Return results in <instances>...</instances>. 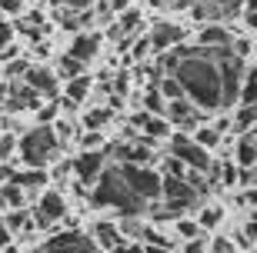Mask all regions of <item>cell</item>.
<instances>
[{"instance_id": "5b68a950", "label": "cell", "mask_w": 257, "mask_h": 253, "mask_svg": "<svg viewBox=\"0 0 257 253\" xmlns=\"http://www.w3.org/2000/svg\"><path fill=\"white\" fill-rule=\"evenodd\" d=\"M120 173H124L127 187L144 200V203H154V200L161 197V173L151 167H131V163H120Z\"/></svg>"}, {"instance_id": "484cf974", "label": "cell", "mask_w": 257, "mask_h": 253, "mask_svg": "<svg viewBox=\"0 0 257 253\" xmlns=\"http://www.w3.org/2000/svg\"><path fill=\"white\" fill-rule=\"evenodd\" d=\"M141 24H144V17H141V10H124V14H120V20H117V27H120V34H137V30H141Z\"/></svg>"}, {"instance_id": "6da1fadb", "label": "cell", "mask_w": 257, "mask_h": 253, "mask_svg": "<svg viewBox=\"0 0 257 253\" xmlns=\"http://www.w3.org/2000/svg\"><path fill=\"white\" fill-rule=\"evenodd\" d=\"M177 84L184 87V97L204 110H220L224 107V84H220V67L214 64V57L200 47H191V54L184 57L177 70Z\"/></svg>"}, {"instance_id": "f907efd6", "label": "cell", "mask_w": 257, "mask_h": 253, "mask_svg": "<svg viewBox=\"0 0 257 253\" xmlns=\"http://www.w3.org/2000/svg\"><path fill=\"white\" fill-rule=\"evenodd\" d=\"M244 20H247L250 30H257V14H250V10H247V17H244Z\"/></svg>"}, {"instance_id": "b9f144b4", "label": "cell", "mask_w": 257, "mask_h": 253, "mask_svg": "<svg viewBox=\"0 0 257 253\" xmlns=\"http://www.w3.org/2000/svg\"><path fill=\"white\" fill-rule=\"evenodd\" d=\"M110 253H144V243H131V240H127V243L114 246V250H110Z\"/></svg>"}, {"instance_id": "8fae6325", "label": "cell", "mask_w": 257, "mask_h": 253, "mask_svg": "<svg viewBox=\"0 0 257 253\" xmlns=\"http://www.w3.org/2000/svg\"><path fill=\"white\" fill-rule=\"evenodd\" d=\"M24 84L34 90L37 97H57V74L54 70H47V67H27V74H24Z\"/></svg>"}, {"instance_id": "74e56055", "label": "cell", "mask_w": 257, "mask_h": 253, "mask_svg": "<svg viewBox=\"0 0 257 253\" xmlns=\"http://www.w3.org/2000/svg\"><path fill=\"white\" fill-rule=\"evenodd\" d=\"M57 10H90L97 0H50Z\"/></svg>"}, {"instance_id": "c3c4849f", "label": "cell", "mask_w": 257, "mask_h": 253, "mask_svg": "<svg viewBox=\"0 0 257 253\" xmlns=\"http://www.w3.org/2000/svg\"><path fill=\"white\" fill-rule=\"evenodd\" d=\"M244 236H247V243H250V240L257 243V220H250V223H247V230H244Z\"/></svg>"}, {"instance_id": "7bdbcfd3", "label": "cell", "mask_w": 257, "mask_h": 253, "mask_svg": "<svg viewBox=\"0 0 257 253\" xmlns=\"http://www.w3.org/2000/svg\"><path fill=\"white\" fill-rule=\"evenodd\" d=\"M207 253H237V250H234V246H230L227 240H214V243H210V250H207Z\"/></svg>"}, {"instance_id": "9c48e42d", "label": "cell", "mask_w": 257, "mask_h": 253, "mask_svg": "<svg viewBox=\"0 0 257 253\" xmlns=\"http://www.w3.org/2000/svg\"><path fill=\"white\" fill-rule=\"evenodd\" d=\"M64 216H67V200L60 197L57 190H44L30 220H34V226H54V223H60Z\"/></svg>"}, {"instance_id": "9f6ffc18", "label": "cell", "mask_w": 257, "mask_h": 253, "mask_svg": "<svg viewBox=\"0 0 257 253\" xmlns=\"http://www.w3.org/2000/svg\"><path fill=\"white\" fill-rule=\"evenodd\" d=\"M97 4H110V0H97Z\"/></svg>"}, {"instance_id": "ee69618b", "label": "cell", "mask_w": 257, "mask_h": 253, "mask_svg": "<svg viewBox=\"0 0 257 253\" xmlns=\"http://www.w3.org/2000/svg\"><path fill=\"white\" fill-rule=\"evenodd\" d=\"M254 180H257V173H254V170H240V173H237V183H240V187H250Z\"/></svg>"}, {"instance_id": "836d02e7", "label": "cell", "mask_w": 257, "mask_h": 253, "mask_svg": "<svg viewBox=\"0 0 257 253\" xmlns=\"http://www.w3.org/2000/svg\"><path fill=\"white\" fill-rule=\"evenodd\" d=\"M177 233L191 243V240H197L200 236V226H197V220H187V216H177Z\"/></svg>"}, {"instance_id": "f1b7e54d", "label": "cell", "mask_w": 257, "mask_h": 253, "mask_svg": "<svg viewBox=\"0 0 257 253\" xmlns=\"http://www.w3.org/2000/svg\"><path fill=\"white\" fill-rule=\"evenodd\" d=\"M57 117H60V103H44V107L34 110L37 127H50V123H57Z\"/></svg>"}, {"instance_id": "1f68e13d", "label": "cell", "mask_w": 257, "mask_h": 253, "mask_svg": "<svg viewBox=\"0 0 257 253\" xmlns=\"http://www.w3.org/2000/svg\"><path fill=\"white\" fill-rule=\"evenodd\" d=\"M100 147H104V133L87 130L84 137H80V153H100Z\"/></svg>"}, {"instance_id": "6f0895ef", "label": "cell", "mask_w": 257, "mask_h": 253, "mask_svg": "<svg viewBox=\"0 0 257 253\" xmlns=\"http://www.w3.org/2000/svg\"><path fill=\"white\" fill-rule=\"evenodd\" d=\"M0 133H4V130H0Z\"/></svg>"}, {"instance_id": "9a60e30c", "label": "cell", "mask_w": 257, "mask_h": 253, "mask_svg": "<svg viewBox=\"0 0 257 253\" xmlns=\"http://www.w3.org/2000/svg\"><path fill=\"white\" fill-rule=\"evenodd\" d=\"M234 44V34L227 27H220V24H207V27H200L197 34V47L200 50H220V47H230Z\"/></svg>"}, {"instance_id": "ac0fdd59", "label": "cell", "mask_w": 257, "mask_h": 253, "mask_svg": "<svg viewBox=\"0 0 257 253\" xmlns=\"http://www.w3.org/2000/svg\"><path fill=\"white\" fill-rule=\"evenodd\" d=\"M47 180H50L47 170H24V173H14V177H10V183H14V187H20L24 193H30V190L37 193V190L47 187Z\"/></svg>"}, {"instance_id": "d590c367", "label": "cell", "mask_w": 257, "mask_h": 253, "mask_svg": "<svg viewBox=\"0 0 257 253\" xmlns=\"http://www.w3.org/2000/svg\"><path fill=\"white\" fill-rule=\"evenodd\" d=\"M131 80H134V77L127 74V70H120V74L114 77V84H110V90H114V97H120V100H124V97H127V90H131Z\"/></svg>"}, {"instance_id": "4fadbf2b", "label": "cell", "mask_w": 257, "mask_h": 253, "mask_svg": "<svg viewBox=\"0 0 257 253\" xmlns=\"http://www.w3.org/2000/svg\"><path fill=\"white\" fill-rule=\"evenodd\" d=\"M131 127L134 130H137V127H141V137H147V140H164V137H167V133H171V123L164 120V117H151V113L144 110V113H134V120H131Z\"/></svg>"}, {"instance_id": "d4e9b609", "label": "cell", "mask_w": 257, "mask_h": 253, "mask_svg": "<svg viewBox=\"0 0 257 253\" xmlns=\"http://www.w3.org/2000/svg\"><path fill=\"white\" fill-rule=\"evenodd\" d=\"M144 240H147V243H144V246H157V250H167V253H171L174 250V240H171V236H167V233H161V230H157V226H144Z\"/></svg>"}, {"instance_id": "7dc6e473", "label": "cell", "mask_w": 257, "mask_h": 253, "mask_svg": "<svg viewBox=\"0 0 257 253\" xmlns=\"http://www.w3.org/2000/svg\"><path fill=\"white\" fill-rule=\"evenodd\" d=\"M220 177H224V183H237V170H234V167H224V173H220Z\"/></svg>"}, {"instance_id": "5bb4252c", "label": "cell", "mask_w": 257, "mask_h": 253, "mask_svg": "<svg viewBox=\"0 0 257 253\" xmlns=\"http://www.w3.org/2000/svg\"><path fill=\"white\" fill-rule=\"evenodd\" d=\"M164 120H167V123H177V127H197L200 113L194 110V103L187 100V97H181V100H171V103H167Z\"/></svg>"}, {"instance_id": "f5cc1de1", "label": "cell", "mask_w": 257, "mask_h": 253, "mask_svg": "<svg viewBox=\"0 0 257 253\" xmlns=\"http://www.w3.org/2000/svg\"><path fill=\"white\" fill-rule=\"evenodd\" d=\"M247 10H250V14H257V0H247Z\"/></svg>"}, {"instance_id": "603a6c76", "label": "cell", "mask_w": 257, "mask_h": 253, "mask_svg": "<svg viewBox=\"0 0 257 253\" xmlns=\"http://www.w3.org/2000/svg\"><path fill=\"white\" fill-rule=\"evenodd\" d=\"M110 120H114V110H110V107H97V110H87L84 113L87 130H97V133H100V127H104V123H110Z\"/></svg>"}, {"instance_id": "d6a6232c", "label": "cell", "mask_w": 257, "mask_h": 253, "mask_svg": "<svg viewBox=\"0 0 257 253\" xmlns=\"http://www.w3.org/2000/svg\"><path fill=\"white\" fill-rule=\"evenodd\" d=\"M151 37H137V40H134V44H131V60H134V64H144V60H147V57H151Z\"/></svg>"}, {"instance_id": "e0dca14e", "label": "cell", "mask_w": 257, "mask_h": 253, "mask_svg": "<svg viewBox=\"0 0 257 253\" xmlns=\"http://www.w3.org/2000/svg\"><path fill=\"white\" fill-rule=\"evenodd\" d=\"M90 240L97 243V250H114V246H120V243H127L124 240V233L117 230V223H107V220H100V223H94V230H90Z\"/></svg>"}, {"instance_id": "2e32d148", "label": "cell", "mask_w": 257, "mask_h": 253, "mask_svg": "<svg viewBox=\"0 0 257 253\" xmlns=\"http://www.w3.org/2000/svg\"><path fill=\"white\" fill-rule=\"evenodd\" d=\"M67 54L87 67L97 54H100V37H97V34H90V30H84V34H77V37H74V44H70V50H67Z\"/></svg>"}, {"instance_id": "e575fe53", "label": "cell", "mask_w": 257, "mask_h": 253, "mask_svg": "<svg viewBox=\"0 0 257 253\" xmlns=\"http://www.w3.org/2000/svg\"><path fill=\"white\" fill-rule=\"evenodd\" d=\"M27 67H30V64L20 57V60H10V64H4V74H7V80H24Z\"/></svg>"}, {"instance_id": "7c38bea8", "label": "cell", "mask_w": 257, "mask_h": 253, "mask_svg": "<svg viewBox=\"0 0 257 253\" xmlns=\"http://www.w3.org/2000/svg\"><path fill=\"white\" fill-rule=\"evenodd\" d=\"M70 163H74V177L87 187H94L97 177L104 173V153H77Z\"/></svg>"}, {"instance_id": "7a4b0ae2", "label": "cell", "mask_w": 257, "mask_h": 253, "mask_svg": "<svg viewBox=\"0 0 257 253\" xmlns=\"http://www.w3.org/2000/svg\"><path fill=\"white\" fill-rule=\"evenodd\" d=\"M90 200H94L97 206H114L120 220H127V216H141L144 206H147L131 187H127L120 167H104V173L97 177L94 190H90Z\"/></svg>"}, {"instance_id": "4dcf8cb0", "label": "cell", "mask_w": 257, "mask_h": 253, "mask_svg": "<svg viewBox=\"0 0 257 253\" xmlns=\"http://www.w3.org/2000/svg\"><path fill=\"white\" fill-rule=\"evenodd\" d=\"M220 220H224L220 206H204V210H200V216H197V226H200V230H214Z\"/></svg>"}, {"instance_id": "60d3db41", "label": "cell", "mask_w": 257, "mask_h": 253, "mask_svg": "<svg viewBox=\"0 0 257 253\" xmlns=\"http://www.w3.org/2000/svg\"><path fill=\"white\" fill-rule=\"evenodd\" d=\"M10 37H14V27H10L7 20L0 17V50H7V47H10Z\"/></svg>"}, {"instance_id": "30bf717a", "label": "cell", "mask_w": 257, "mask_h": 253, "mask_svg": "<svg viewBox=\"0 0 257 253\" xmlns=\"http://www.w3.org/2000/svg\"><path fill=\"white\" fill-rule=\"evenodd\" d=\"M151 47L161 50V54H167V50H174L177 44H184V27L181 24H174V20H161V24H154L151 27Z\"/></svg>"}, {"instance_id": "816d5d0a", "label": "cell", "mask_w": 257, "mask_h": 253, "mask_svg": "<svg viewBox=\"0 0 257 253\" xmlns=\"http://www.w3.org/2000/svg\"><path fill=\"white\" fill-rule=\"evenodd\" d=\"M244 200H247V203L257 210V190H247V197H244Z\"/></svg>"}, {"instance_id": "83f0119b", "label": "cell", "mask_w": 257, "mask_h": 253, "mask_svg": "<svg viewBox=\"0 0 257 253\" xmlns=\"http://www.w3.org/2000/svg\"><path fill=\"white\" fill-rule=\"evenodd\" d=\"M240 100L244 103H257V64L244 74V84H240Z\"/></svg>"}, {"instance_id": "f6af8a7d", "label": "cell", "mask_w": 257, "mask_h": 253, "mask_svg": "<svg viewBox=\"0 0 257 253\" xmlns=\"http://www.w3.org/2000/svg\"><path fill=\"white\" fill-rule=\"evenodd\" d=\"M184 253H207V243L204 240H191V243L184 246Z\"/></svg>"}, {"instance_id": "681fc988", "label": "cell", "mask_w": 257, "mask_h": 253, "mask_svg": "<svg viewBox=\"0 0 257 253\" xmlns=\"http://www.w3.org/2000/svg\"><path fill=\"white\" fill-rule=\"evenodd\" d=\"M47 54H50V47H47V44H37V50H34V57H40V60H44Z\"/></svg>"}, {"instance_id": "11a10c76", "label": "cell", "mask_w": 257, "mask_h": 253, "mask_svg": "<svg viewBox=\"0 0 257 253\" xmlns=\"http://www.w3.org/2000/svg\"><path fill=\"white\" fill-rule=\"evenodd\" d=\"M147 4H154V7H161V4H164V0H147Z\"/></svg>"}, {"instance_id": "52a82bcc", "label": "cell", "mask_w": 257, "mask_h": 253, "mask_svg": "<svg viewBox=\"0 0 257 253\" xmlns=\"http://www.w3.org/2000/svg\"><path fill=\"white\" fill-rule=\"evenodd\" d=\"M44 253H100L97 243L80 230H60L44 243Z\"/></svg>"}, {"instance_id": "ab89813d", "label": "cell", "mask_w": 257, "mask_h": 253, "mask_svg": "<svg viewBox=\"0 0 257 253\" xmlns=\"http://www.w3.org/2000/svg\"><path fill=\"white\" fill-rule=\"evenodd\" d=\"M24 14V0H0V17H17Z\"/></svg>"}, {"instance_id": "44dd1931", "label": "cell", "mask_w": 257, "mask_h": 253, "mask_svg": "<svg viewBox=\"0 0 257 253\" xmlns=\"http://www.w3.org/2000/svg\"><path fill=\"white\" fill-rule=\"evenodd\" d=\"M80 74H84V64L74 60L70 54H60V60H57V77L60 80H74V77H80Z\"/></svg>"}, {"instance_id": "f35d334b", "label": "cell", "mask_w": 257, "mask_h": 253, "mask_svg": "<svg viewBox=\"0 0 257 253\" xmlns=\"http://www.w3.org/2000/svg\"><path fill=\"white\" fill-rule=\"evenodd\" d=\"M14 150H17V137H14V133H0V160L7 163Z\"/></svg>"}, {"instance_id": "8d00e7d4", "label": "cell", "mask_w": 257, "mask_h": 253, "mask_svg": "<svg viewBox=\"0 0 257 253\" xmlns=\"http://www.w3.org/2000/svg\"><path fill=\"white\" fill-rule=\"evenodd\" d=\"M164 177H177V180H184V177H187V167H184L177 157H167V163H164Z\"/></svg>"}, {"instance_id": "f546056e", "label": "cell", "mask_w": 257, "mask_h": 253, "mask_svg": "<svg viewBox=\"0 0 257 253\" xmlns=\"http://www.w3.org/2000/svg\"><path fill=\"white\" fill-rule=\"evenodd\" d=\"M234 123H237L240 130H250V127H257V103H244V107H237V117H234Z\"/></svg>"}, {"instance_id": "cb8c5ba5", "label": "cell", "mask_w": 257, "mask_h": 253, "mask_svg": "<svg viewBox=\"0 0 257 253\" xmlns=\"http://www.w3.org/2000/svg\"><path fill=\"white\" fill-rule=\"evenodd\" d=\"M234 157H237L240 170H254V167H257V147H254V143H247L244 137H240V143H237V150H234Z\"/></svg>"}, {"instance_id": "bcb514c9", "label": "cell", "mask_w": 257, "mask_h": 253, "mask_svg": "<svg viewBox=\"0 0 257 253\" xmlns=\"http://www.w3.org/2000/svg\"><path fill=\"white\" fill-rule=\"evenodd\" d=\"M10 243H14V233H10L7 226L0 223V250H4V246H10Z\"/></svg>"}, {"instance_id": "4316f807", "label": "cell", "mask_w": 257, "mask_h": 253, "mask_svg": "<svg viewBox=\"0 0 257 253\" xmlns=\"http://www.w3.org/2000/svg\"><path fill=\"white\" fill-rule=\"evenodd\" d=\"M157 90H161V97L167 103H171V100H181V97H184V87L177 84V77H161V80H157Z\"/></svg>"}, {"instance_id": "8992f818", "label": "cell", "mask_w": 257, "mask_h": 253, "mask_svg": "<svg viewBox=\"0 0 257 253\" xmlns=\"http://www.w3.org/2000/svg\"><path fill=\"white\" fill-rule=\"evenodd\" d=\"M171 157H177L187 170H197V173H210V170H214L210 153L204 150V147H197L191 137H184V133H177L171 140Z\"/></svg>"}, {"instance_id": "7402d4cb", "label": "cell", "mask_w": 257, "mask_h": 253, "mask_svg": "<svg viewBox=\"0 0 257 253\" xmlns=\"http://www.w3.org/2000/svg\"><path fill=\"white\" fill-rule=\"evenodd\" d=\"M191 140L197 143V147H204V150H214V147H220V133L214 130V127H197V130L191 133Z\"/></svg>"}, {"instance_id": "ffe728a7", "label": "cell", "mask_w": 257, "mask_h": 253, "mask_svg": "<svg viewBox=\"0 0 257 253\" xmlns=\"http://www.w3.org/2000/svg\"><path fill=\"white\" fill-rule=\"evenodd\" d=\"M0 203L10 206V210H24V203H27V193L20 187H14V183H7V187H0Z\"/></svg>"}, {"instance_id": "ba28073f", "label": "cell", "mask_w": 257, "mask_h": 253, "mask_svg": "<svg viewBox=\"0 0 257 253\" xmlns=\"http://www.w3.org/2000/svg\"><path fill=\"white\" fill-rule=\"evenodd\" d=\"M244 0H194L191 4V14L197 20H210V24H220V20H230L237 17Z\"/></svg>"}, {"instance_id": "d6986e66", "label": "cell", "mask_w": 257, "mask_h": 253, "mask_svg": "<svg viewBox=\"0 0 257 253\" xmlns=\"http://www.w3.org/2000/svg\"><path fill=\"white\" fill-rule=\"evenodd\" d=\"M87 94H90V77L87 74H80V77H74V80H67V100L70 103H80V100H87Z\"/></svg>"}, {"instance_id": "db71d44e", "label": "cell", "mask_w": 257, "mask_h": 253, "mask_svg": "<svg viewBox=\"0 0 257 253\" xmlns=\"http://www.w3.org/2000/svg\"><path fill=\"white\" fill-rule=\"evenodd\" d=\"M0 253H20V250H17V246H14V243H10V246H4V250H0Z\"/></svg>"}, {"instance_id": "3957f363", "label": "cell", "mask_w": 257, "mask_h": 253, "mask_svg": "<svg viewBox=\"0 0 257 253\" xmlns=\"http://www.w3.org/2000/svg\"><path fill=\"white\" fill-rule=\"evenodd\" d=\"M17 150H20V160L27 163V170H47V163L60 150V140L54 133V127H37L34 123V130H27L17 140Z\"/></svg>"}, {"instance_id": "277c9868", "label": "cell", "mask_w": 257, "mask_h": 253, "mask_svg": "<svg viewBox=\"0 0 257 253\" xmlns=\"http://www.w3.org/2000/svg\"><path fill=\"white\" fill-rule=\"evenodd\" d=\"M161 197H164V210L171 213V220H177L181 213L194 210L197 206V190L187 183V180H177V177H164L161 180Z\"/></svg>"}]
</instances>
